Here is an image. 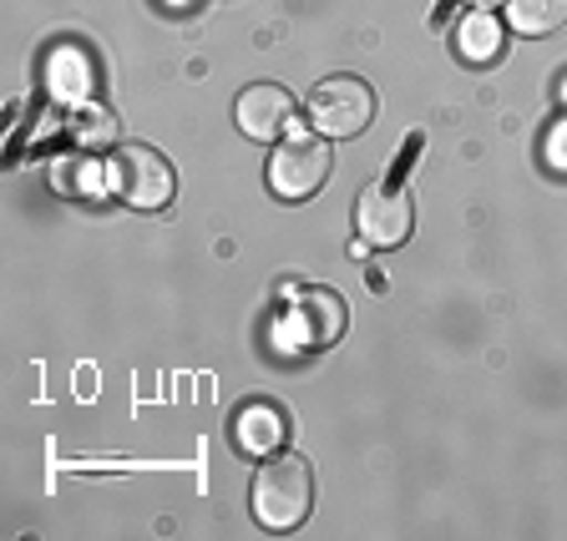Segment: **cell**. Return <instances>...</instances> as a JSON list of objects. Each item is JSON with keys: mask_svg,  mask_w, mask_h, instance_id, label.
Instances as JSON below:
<instances>
[{"mask_svg": "<svg viewBox=\"0 0 567 541\" xmlns=\"http://www.w3.org/2000/svg\"><path fill=\"white\" fill-rule=\"evenodd\" d=\"M254 517H259L264 531H299L315 511V471H309L305 456H269L254 476Z\"/></svg>", "mask_w": 567, "mask_h": 541, "instance_id": "1", "label": "cell"}, {"mask_svg": "<svg viewBox=\"0 0 567 541\" xmlns=\"http://www.w3.org/2000/svg\"><path fill=\"white\" fill-rule=\"evenodd\" d=\"M330 137H319V132H289L279 137L269 157V193L284 202H305L315 198L324 183H330Z\"/></svg>", "mask_w": 567, "mask_h": 541, "instance_id": "2", "label": "cell"}, {"mask_svg": "<svg viewBox=\"0 0 567 541\" xmlns=\"http://www.w3.org/2000/svg\"><path fill=\"white\" fill-rule=\"evenodd\" d=\"M309 122H315L319 137L344 142V137H360V132L375 122V92L370 82L340 71V76H324V82L309 92Z\"/></svg>", "mask_w": 567, "mask_h": 541, "instance_id": "3", "label": "cell"}, {"mask_svg": "<svg viewBox=\"0 0 567 541\" xmlns=\"http://www.w3.org/2000/svg\"><path fill=\"white\" fill-rule=\"evenodd\" d=\"M173 163H167L157 147H142V142H127L112 157V193H117L127 208H167L173 202Z\"/></svg>", "mask_w": 567, "mask_h": 541, "instance_id": "4", "label": "cell"}, {"mask_svg": "<svg viewBox=\"0 0 567 541\" xmlns=\"http://www.w3.org/2000/svg\"><path fill=\"white\" fill-rule=\"evenodd\" d=\"M354 223H360V238H365L370 248H401L415 228V202H411V193H405V183L385 177V183L360 193Z\"/></svg>", "mask_w": 567, "mask_h": 541, "instance_id": "5", "label": "cell"}, {"mask_svg": "<svg viewBox=\"0 0 567 541\" xmlns=\"http://www.w3.org/2000/svg\"><path fill=\"white\" fill-rule=\"evenodd\" d=\"M344 324H350V309L334 289H299L289 319H284V340L299 350H330V344H340Z\"/></svg>", "mask_w": 567, "mask_h": 541, "instance_id": "6", "label": "cell"}, {"mask_svg": "<svg viewBox=\"0 0 567 541\" xmlns=\"http://www.w3.org/2000/svg\"><path fill=\"white\" fill-rule=\"evenodd\" d=\"M234 122L248 142H279L289 137V122H295V92L279 82H254L248 92H238L234 102Z\"/></svg>", "mask_w": 567, "mask_h": 541, "instance_id": "7", "label": "cell"}, {"mask_svg": "<svg viewBox=\"0 0 567 541\" xmlns=\"http://www.w3.org/2000/svg\"><path fill=\"white\" fill-rule=\"evenodd\" d=\"M234 440L244 456H279V446L289 440V420L274 400H248L244 410L234 415Z\"/></svg>", "mask_w": 567, "mask_h": 541, "instance_id": "8", "label": "cell"}, {"mask_svg": "<svg viewBox=\"0 0 567 541\" xmlns=\"http://www.w3.org/2000/svg\"><path fill=\"white\" fill-rule=\"evenodd\" d=\"M502 51H507V31H502V21H496L492 11H472L466 21H461V31H456V56L461 61L492 66Z\"/></svg>", "mask_w": 567, "mask_h": 541, "instance_id": "9", "label": "cell"}, {"mask_svg": "<svg viewBox=\"0 0 567 541\" xmlns=\"http://www.w3.org/2000/svg\"><path fill=\"white\" fill-rule=\"evenodd\" d=\"M507 15L522 35H547L567 21V0H507Z\"/></svg>", "mask_w": 567, "mask_h": 541, "instance_id": "10", "label": "cell"}, {"mask_svg": "<svg viewBox=\"0 0 567 541\" xmlns=\"http://www.w3.org/2000/svg\"><path fill=\"white\" fill-rule=\"evenodd\" d=\"M71 142H76V147H86V153H96V147H112V142H117V117H112L106 106L86 102L82 112L71 117Z\"/></svg>", "mask_w": 567, "mask_h": 541, "instance_id": "11", "label": "cell"}, {"mask_svg": "<svg viewBox=\"0 0 567 541\" xmlns=\"http://www.w3.org/2000/svg\"><path fill=\"white\" fill-rule=\"evenodd\" d=\"M476 11H492V6H502V0H472Z\"/></svg>", "mask_w": 567, "mask_h": 541, "instance_id": "12", "label": "cell"}]
</instances>
